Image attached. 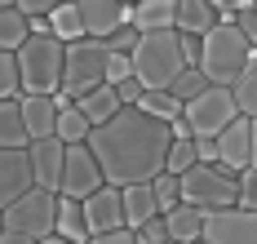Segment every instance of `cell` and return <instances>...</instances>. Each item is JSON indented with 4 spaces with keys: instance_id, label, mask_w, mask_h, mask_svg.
<instances>
[{
    "instance_id": "cell-1",
    "label": "cell",
    "mask_w": 257,
    "mask_h": 244,
    "mask_svg": "<svg viewBox=\"0 0 257 244\" xmlns=\"http://www.w3.org/2000/svg\"><path fill=\"white\" fill-rule=\"evenodd\" d=\"M173 129L169 120H155L142 107H120L106 125H93L89 147L102 164L106 182L124 187V182H151L155 173H164Z\"/></svg>"
},
{
    "instance_id": "cell-2",
    "label": "cell",
    "mask_w": 257,
    "mask_h": 244,
    "mask_svg": "<svg viewBox=\"0 0 257 244\" xmlns=\"http://www.w3.org/2000/svg\"><path fill=\"white\" fill-rule=\"evenodd\" d=\"M253 58H257V45H253L239 27H235V23L217 18V23L204 31L200 71H204L213 84H235L244 71H248V62H253Z\"/></svg>"
},
{
    "instance_id": "cell-3",
    "label": "cell",
    "mask_w": 257,
    "mask_h": 244,
    "mask_svg": "<svg viewBox=\"0 0 257 244\" xmlns=\"http://www.w3.org/2000/svg\"><path fill=\"white\" fill-rule=\"evenodd\" d=\"M58 222V191L27 187L18 200L5 204V240L0 244H45Z\"/></svg>"
},
{
    "instance_id": "cell-4",
    "label": "cell",
    "mask_w": 257,
    "mask_h": 244,
    "mask_svg": "<svg viewBox=\"0 0 257 244\" xmlns=\"http://www.w3.org/2000/svg\"><path fill=\"white\" fill-rule=\"evenodd\" d=\"M182 67H191L182 54V36L178 27H160V31H142L138 49H133V76L147 89H169L178 80Z\"/></svg>"
},
{
    "instance_id": "cell-5",
    "label": "cell",
    "mask_w": 257,
    "mask_h": 244,
    "mask_svg": "<svg viewBox=\"0 0 257 244\" xmlns=\"http://www.w3.org/2000/svg\"><path fill=\"white\" fill-rule=\"evenodd\" d=\"M18 71H23V93H53L62 89L67 71V40H58L53 31H31L18 45Z\"/></svg>"
},
{
    "instance_id": "cell-6",
    "label": "cell",
    "mask_w": 257,
    "mask_h": 244,
    "mask_svg": "<svg viewBox=\"0 0 257 244\" xmlns=\"http://www.w3.org/2000/svg\"><path fill=\"white\" fill-rule=\"evenodd\" d=\"M182 200L200 204V209H222L239 200V173H231L217 160H195L182 173Z\"/></svg>"
},
{
    "instance_id": "cell-7",
    "label": "cell",
    "mask_w": 257,
    "mask_h": 244,
    "mask_svg": "<svg viewBox=\"0 0 257 244\" xmlns=\"http://www.w3.org/2000/svg\"><path fill=\"white\" fill-rule=\"evenodd\" d=\"M106 40L98 36H80V40H67V71H62V89L71 93H89L93 84H106Z\"/></svg>"
},
{
    "instance_id": "cell-8",
    "label": "cell",
    "mask_w": 257,
    "mask_h": 244,
    "mask_svg": "<svg viewBox=\"0 0 257 244\" xmlns=\"http://www.w3.org/2000/svg\"><path fill=\"white\" fill-rule=\"evenodd\" d=\"M182 115L191 120L195 138H217L239 115V98H235L231 84H208L204 93H195L191 102H182Z\"/></svg>"
},
{
    "instance_id": "cell-9",
    "label": "cell",
    "mask_w": 257,
    "mask_h": 244,
    "mask_svg": "<svg viewBox=\"0 0 257 244\" xmlns=\"http://www.w3.org/2000/svg\"><path fill=\"white\" fill-rule=\"evenodd\" d=\"M204 244H257V209H244V204L208 209Z\"/></svg>"
},
{
    "instance_id": "cell-10",
    "label": "cell",
    "mask_w": 257,
    "mask_h": 244,
    "mask_svg": "<svg viewBox=\"0 0 257 244\" xmlns=\"http://www.w3.org/2000/svg\"><path fill=\"white\" fill-rule=\"evenodd\" d=\"M106 182L102 164H98V156H93V147L89 142H71L67 147V164H62V195H93V191Z\"/></svg>"
},
{
    "instance_id": "cell-11",
    "label": "cell",
    "mask_w": 257,
    "mask_h": 244,
    "mask_svg": "<svg viewBox=\"0 0 257 244\" xmlns=\"http://www.w3.org/2000/svg\"><path fill=\"white\" fill-rule=\"evenodd\" d=\"M217 164H226L231 173H244L253 164V115L248 111H239L217 134Z\"/></svg>"
},
{
    "instance_id": "cell-12",
    "label": "cell",
    "mask_w": 257,
    "mask_h": 244,
    "mask_svg": "<svg viewBox=\"0 0 257 244\" xmlns=\"http://www.w3.org/2000/svg\"><path fill=\"white\" fill-rule=\"evenodd\" d=\"M27 151H31V173H36V187L58 191V187H62V164H67V142H62L58 134L31 138V142H27Z\"/></svg>"
},
{
    "instance_id": "cell-13",
    "label": "cell",
    "mask_w": 257,
    "mask_h": 244,
    "mask_svg": "<svg viewBox=\"0 0 257 244\" xmlns=\"http://www.w3.org/2000/svg\"><path fill=\"white\" fill-rule=\"evenodd\" d=\"M84 222H89V240H98L102 231L124 222V195L115 182H102L93 195H84Z\"/></svg>"
},
{
    "instance_id": "cell-14",
    "label": "cell",
    "mask_w": 257,
    "mask_h": 244,
    "mask_svg": "<svg viewBox=\"0 0 257 244\" xmlns=\"http://www.w3.org/2000/svg\"><path fill=\"white\" fill-rule=\"evenodd\" d=\"M27 187H36L31 151H27V147H0V209H5L9 200H18Z\"/></svg>"
},
{
    "instance_id": "cell-15",
    "label": "cell",
    "mask_w": 257,
    "mask_h": 244,
    "mask_svg": "<svg viewBox=\"0 0 257 244\" xmlns=\"http://www.w3.org/2000/svg\"><path fill=\"white\" fill-rule=\"evenodd\" d=\"M76 5L84 18V31L98 40H106L120 23H133V5H124V0H76Z\"/></svg>"
},
{
    "instance_id": "cell-16",
    "label": "cell",
    "mask_w": 257,
    "mask_h": 244,
    "mask_svg": "<svg viewBox=\"0 0 257 244\" xmlns=\"http://www.w3.org/2000/svg\"><path fill=\"white\" fill-rule=\"evenodd\" d=\"M23 102V120H27V134L31 138H49L58 129V102L53 93H18Z\"/></svg>"
},
{
    "instance_id": "cell-17",
    "label": "cell",
    "mask_w": 257,
    "mask_h": 244,
    "mask_svg": "<svg viewBox=\"0 0 257 244\" xmlns=\"http://www.w3.org/2000/svg\"><path fill=\"white\" fill-rule=\"evenodd\" d=\"M204 213H208V209L191 204V200L164 209V217H169V235H173L178 244H200V240H204Z\"/></svg>"
},
{
    "instance_id": "cell-18",
    "label": "cell",
    "mask_w": 257,
    "mask_h": 244,
    "mask_svg": "<svg viewBox=\"0 0 257 244\" xmlns=\"http://www.w3.org/2000/svg\"><path fill=\"white\" fill-rule=\"evenodd\" d=\"M120 195H124V222L133 226V231H138L147 217L164 213V209H160V195H155L151 182H124V187H120Z\"/></svg>"
},
{
    "instance_id": "cell-19",
    "label": "cell",
    "mask_w": 257,
    "mask_h": 244,
    "mask_svg": "<svg viewBox=\"0 0 257 244\" xmlns=\"http://www.w3.org/2000/svg\"><path fill=\"white\" fill-rule=\"evenodd\" d=\"M53 231L71 244L89 240V222H84V200L80 195H62L58 191V222H53Z\"/></svg>"
},
{
    "instance_id": "cell-20",
    "label": "cell",
    "mask_w": 257,
    "mask_h": 244,
    "mask_svg": "<svg viewBox=\"0 0 257 244\" xmlns=\"http://www.w3.org/2000/svg\"><path fill=\"white\" fill-rule=\"evenodd\" d=\"M76 102H80V111H84L93 125H106L115 111L124 107V102H120V93H115V84H93L89 93H80Z\"/></svg>"
},
{
    "instance_id": "cell-21",
    "label": "cell",
    "mask_w": 257,
    "mask_h": 244,
    "mask_svg": "<svg viewBox=\"0 0 257 244\" xmlns=\"http://www.w3.org/2000/svg\"><path fill=\"white\" fill-rule=\"evenodd\" d=\"M133 23L142 31L178 27V0H138V5H133Z\"/></svg>"
},
{
    "instance_id": "cell-22",
    "label": "cell",
    "mask_w": 257,
    "mask_h": 244,
    "mask_svg": "<svg viewBox=\"0 0 257 244\" xmlns=\"http://www.w3.org/2000/svg\"><path fill=\"white\" fill-rule=\"evenodd\" d=\"M31 134H27L23 120V102L18 98H0V147H27Z\"/></svg>"
},
{
    "instance_id": "cell-23",
    "label": "cell",
    "mask_w": 257,
    "mask_h": 244,
    "mask_svg": "<svg viewBox=\"0 0 257 244\" xmlns=\"http://www.w3.org/2000/svg\"><path fill=\"white\" fill-rule=\"evenodd\" d=\"M27 36H31V18L18 5H0V49H14L18 54V45H23Z\"/></svg>"
},
{
    "instance_id": "cell-24",
    "label": "cell",
    "mask_w": 257,
    "mask_h": 244,
    "mask_svg": "<svg viewBox=\"0 0 257 244\" xmlns=\"http://www.w3.org/2000/svg\"><path fill=\"white\" fill-rule=\"evenodd\" d=\"M213 23H217V9H213L208 0H178V31L204 36Z\"/></svg>"
},
{
    "instance_id": "cell-25",
    "label": "cell",
    "mask_w": 257,
    "mask_h": 244,
    "mask_svg": "<svg viewBox=\"0 0 257 244\" xmlns=\"http://www.w3.org/2000/svg\"><path fill=\"white\" fill-rule=\"evenodd\" d=\"M53 134L62 138L67 147H71V142H89V134H93V120H89V115L80 111V102H76V107L58 111V129H53Z\"/></svg>"
},
{
    "instance_id": "cell-26",
    "label": "cell",
    "mask_w": 257,
    "mask_h": 244,
    "mask_svg": "<svg viewBox=\"0 0 257 244\" xmlns=\"http://www.w3.org/2000/svg\"><path fill=\"white\" fill-rule=\"evenodd\" d=\"M49 27H53V36H58V40H80V36H89V31H84V18H80V5H76V0L53 9V14H49Z\"/></svg>"
},
{
    "instance_id": "cell-27",
    "label": "cell",
    "mask_w": 257,
    "mask_h": 244,
    "mask_svg": "<svg viewBox=\"0 0 257 244\" xmlns=\"http://www.w3.org/2000/svg\"><path fill=\"white\" fill-rule=\"evenodd\" d=\"M138 107L151 111L155 120H178V115H182V98L173 93V89H147Z\"/></svg>"
},
{
    "instance_id": "cell-28",
    "label": "cell",
    "mask_w": 257,
    "mask_h": 244,
    "mask_svg": "<svg viewBox=\"0 0 257 244\" xmlns=\"http://www.w3.org/2000/svg\"><path fill=\"white\" fill-rule=\"evenodd\" d=\"M195 160H200L195 134H191V138H173V142H169V156H164V169H169V173H186Z\"/></svg>"
},
{
    "instance_id": "cell-29",
    "label": "cell",
    "mask_w": 257,
    "mask_h": 244,
    "mask_svg": "<svg viewBox=\"0 0 257 244\" xmlns=\"http://www.w3.org/2000/svg\"><path fill=\"white\" fill-rule=\"evenodd\" d=\"M208 84H213V80H208L204 71H200V67H195V62H191V67H182V71H178V80L169 84V89H173V93H178L182 102H191V98H195V93H204Z\"/></svg>"
},
{
    "instance_id": "cell-30",
    "label": "cell",
    "mask_w": 257,
    "mask_h": 244,
    "mask_svg": "<svg viewBox=\"0 0 257 244\" xmlns=\"http://www.w3.org/2000/svg\"><path fill=\"white\" fill-rule=\"evenodd\" d=\"M23 93V71H18V54L0 49V98H18Z\"/></svg>"
},
{
    "instance_id": "cell-31",
    "label": "cell",
    "mask_w": 257,
    "mask_h": 244,
    "mask_svg": "<svg viewBox=\"0 0 257 244\" xmlns=\"http://www.w3.org/2000/svg\"><path fill=\"white\" fill-rule=\"evenodd\" d=\"M231 89H235V98H239V111L257 115V58L248 62V71H244V76H239Z\"/></svg>"
},
{
    "instance_id": "cell-32",
    "label": "cell",
    "mask_w": 257,
    "mask_h": 244,
    "mask_svg": "<svg viewBox=\"0 0 257 244\" xmlns=\"http://www.w3.org/2000/svg\"><path fill=\"white\" fill-rule=\"evenodd\" d=\"M151 187H155V195H160V209H173V204H182V173H155L151 178Z\"/></svg>"
},
{
    "instance_id": "cell-33",
    "label": "cell",
    "mask_w": 257,
    "mask_h": 244,
    "mask_svg": "<svg viewBox=\"0 0 257 244\" xmlns=\"http://www.w3.org/2000/svg\"><path fill=\"white\" fill-rule=\"evenodd\" d=\"M138 40H142V27H138V23H120V27L106 36V49H115V54H133Z\"/></svg>"
},
{
    "instance_id": "cell-34",
    "label": "cell",
    "mask_w": 257,
    "mask_h": 244,
    "mask_svg": "<svg viewBox=\"0 0 257 244\" xmlns=\"http://www.w3.org/2000/svg\"><path fill=\"white\" fill-rule=\"evenodd\" d=\"M138 244H173V235H169V217L164 213L147 217V222L138 226Z\"/></svg>"
},
{
    "instance_id": "cell-35",
    "label": "cell",
    "mask_w": 257,
    "mask_h": 244,
    "mask_svg": "<svg viewBox=\"0 0 257 244\" xmlns=\"http://www.w3.org/2000/svg\"><path fill=\"white\" fill-rule=\"evenodd\" d=\"M124 76H133V54H115L111 49V58H106V84H120Z\"/></svg>"
},
{
    "instance_id": "cell-36",
    "label": "cell",
    "mask_w": 257,
    "mask_h": 244,
    "mask_svg": "<svg viewBox=\"0 0 257 244\" xmlns=\"http://www.w3.org/2000/svg\"><path fill=\"white\" fill-rule=\"evenodd\" d=\"M235 204H244V209H257V169H253V164L239 173V200H235Z\"/></svg>"
},
{
    "instance_id": "cell-37",
    "label": "cell",
    "mask_w": 257,
    "mask_h": 244,
    "mask_svg": "<svg viewBox=\"0 0 257 244\" xmlns=\"http://www.w3.org/2000/svg\"><path fill=\"white\" fill-rule=\"evenodd\" d=\"M115 93H120V102H124V107H138V102H142V93H147V84L138 80V76H124V80L115 84Z\"/></svg>"
},
{
    "instance_id": "cell-38",
    "label": "cell",
    "mask_w": 257,
    "mask_h": 244,
    "mask_svg": "<svg viewBox=\"0 0 257 244\" xmlns=\"http://www.w3.org/2000/svg\"><path fill=\"white\" fill-rule=\"evenodd\" d=\"M93 244H138V231L128 226V222H120V226H111V231H102Z\"/></svg>"
},
{
    "instance_id": "cell-39",
    "label": "cell",
    "mask_w": 257,
    "mask_h": 244,
    "mask_svg": "<svg viewBox=\"0 0 257 244\" xmlns=\"http://www.w3.org/2000/svg\"><path fill=\"white\" fill-rule=\"evenodd\" d=\"M235 27L257 45V5H248V9H239V14H235Z\"/></svg>"
},
{
    "instance_id": "cell-40",
    "label": "cell",
    "mask_w": 257,
    "mask_h": 244,
    "mask_svg": "<svg viewBox=\"0 0 257 244\" xmlns=\"http://www.w3.org/2000/svg\"><path fill=\"white\" fill-rule=\"evenodd\" d=\"M182 36V54H186V62H195L200 67V49H204V36H195V31H178Z\"/></svg>"
},
{
    "instance_id": "cell-41",
    "label": "cell",
    "mask_w": 257,
    "mask_h": 244,
    "mask_svg": "<svg viewBox=\"0 0 257 244\" xmlns=\"http://www.w3.org/2000/svg\"><path fill=\"white\" fill-rule=\"evenodd\" d=\"M58 5H71V0H18L23 14H53Z\"/></svg>"
},
{
    "instance_id": "cell-42",
    "label": "cell",
    "mask_w": 257,
    "mask_h": 244,
    "mask_svg": "<svg viewBox=\"0 0 257 244\" xmlns=\"http://www.w3.org/2000/svg\"><path fill=\"white\" fill-rule=\"evenodd\" d=\"M200 147V160H217V138H195Z\"/></svg>"
},
{
    "instance_id": "cell-43",
    "label": "cell",
    "mask_w": 257,
    "mask_h": 244,
    "mask_svg": "<svg viewBox=\"0 0 257 244\" xmlns=\"http://www.w3.org/2000/svg\"><path fill=\"white\" fill-rule=\"evenodd\" d=\"M253 169H257V115H253Z\"/></svg>"
},
{
    "instance_id": "cell-44",
    "label": "cell",
    "mask_w": 257,
    "mask_h": 244,
    "mask_svg": "<svg viewBox=\"0 0 257 244\" xmlns=\"http://www.w3.org/2000/svg\"><path fill=\"white\" fill-rule=\"evenodd\" d=\"M0 240H5V209H0Z\"/></svg>"
},
{
    "instance_id": "cell-45",
    "label": "cell",
    "mask_w": 257,
    "mask_h": 244,
    "mask_svg": "<svg viewBox=\"0 0 257 244\" xmlns=\"http://www.w3.org/2000/svg\"><path fill=\"white\" fill-rule=\"evenodd\" d=\"M0 5H18V0H0Z\"/></svg>"
},
{
    "instance_id": "cell-46",
    "label": "cell",
    "mask_w": 257,
    "mask_h": 244,
    "mask_svg": "<svg viewBox=\"0 0 257 244\" xmlns=\"http://www.w3.org/2000/svg\"><path fill=\"white\" fill-rule=\"evenodd\" d=\"M124 5H138V0H124Z\"/></svg>"
},
{
    "instance_id": "cell-47",
    "label": "cell",
    "mask_w": 257,
    "mask_h": 244,
    "mask_svg": "<svg viewBox=\"0 0 257 244\" xmlns=\"http://www.w3.org/2000/svg\"><path fill=\"white\" fill-rule=\"evenodd\" d=\"M253 5H257V0H253Z\"/></svg>"
}]
</instances>
